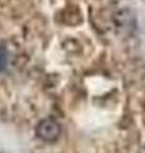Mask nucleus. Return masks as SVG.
<instances>
[{
  "mask_svg": "<svg viewBox=\"0 0 145 153\" xmlns=\"http://www.w3.org/2000/svg\"><path fill=\"white\" fill-rule=\"evenodd\" d=\"M61 134V126L55 119L47 117L43 119L36 126V135L40 138L41 140L51 143L55 142Z\"/></svg>",
  "mask_w": 145,
  "mask_h": 153,
  "instance_id": "obj_1",
  "label": "nucleus"
},
{
  "mask_svg": "<svg viewBox=\"0 0 145 153\" xmlns=\"http://www.w3.org/2000/svg\"><path fill=\"white\" fill-rule=\"evenodd\" d=\"M8 65V52L4 47L0 46V73L5 70Z\"/></svg>",
  "mask_w": 145,
  "mask_h": 153,
  "instance_id": "obj_2",
  "label": "nucleus"
}]
</instances>
